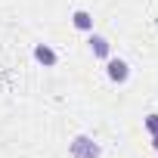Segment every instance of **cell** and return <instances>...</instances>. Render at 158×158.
<instances>
[{
    "instance_id": "obj_5",
    "label": "cell",
    "mask_w": 158,
    "mask_h": 158,
    "mask_svg": "<svg viewBox=\"0 0 158 158\" xmlns=\"http://www.w3.org/2000/svg\"><path fill=\"white\" fill-rule=\"evenodd\" d=\"M71 25H74L77 31H93V16H90L87 10H77V13L71 16Z\"/></svg>"
},
{
    "instance_id": "obj_1",
    "label": "cell",
    "mask_w": 158,
    "mask_h": 158,
    "mask_svg": "<svg viewBox=\"0 0 158 158\" xmlns=\"http://www.w3.org/2000/svg\"><path fill=\"white\" fill-rule=\"evenodd\" d=\"M106 74H109V81L115 84H124L127 77H130V68L124 59H106Z\"/></svg>"
},
{
    "instance_id": "obj_2",
    "label": "cell",
    "mask_w": 158,
    "mask_h": 158,
    "mask_svg": "<svg viewBox=\"0 0 158 158\" xmlns=\"http://www.w3.org/2000/svg\"><path fill=\"white\" fill-rule=\"evenodd\" d=\"M71 155H77V158H99V149H96L87 136H77V139L71 143Z\"/></svg>"
},
{
    "instance_id": "obj_3",
    "label": "cell",
    "mask_w": 158,
    "mask_h": 158,
    "mask_svg": "<svg viewBox=\"0 0 158 158\" xmlns=\"http://www.w3.org/2000/svg\"><path fill=\"white\" fill-rule=\"evenodd\" d=\"M34 59H37L40 65H47V68H53V65L59 62L56 50H53V47H47V44H37V47H34Z\"/></svg>"
},
{
    "instance_id": "obj_6",
    "label": "cell",
    "mask_w": 158,
    "mask_h": 158,
    "mask_svg": "<svg viewBox=\"0 0 158 158\" xmlns=\"http://www.w3.org/2000/svg\"><path fill=\"white\" fill-rule=\"evenodd\" d=\"M146 130L149 133H158V115H149L146 118Z\"/></svg>"
},
{
    "instance_id": "obj_7",
    "label": "cell",
    "mask_w": 158,
    "mask_h": 158,
    "mask_svg": "<svg viewBox=\"0 0 158 158\" xmlns=\"http://www.w3.org/2000/svg\"><path fill=\"white\" fill-rule=\"evenodd\" d=\"M152 146H155V149H158V133H152Z\"/></svg>"
},
{
    "instance_id": "obj_4",
    "label": "cell",
    "mask_w": 158,
    "mask_h": 158,
    "mask_svg": "<svg viewBox=\"0 0 158 158\" xmlns=\"http://www.w3.org/2000/svg\"><path fill=\"white\" fill-rule=\"evenodd\" d=\"M90 50H93V56L109 59V40H106L102 34H93V31H90Z\"/></svg>"
}]
</instances>
